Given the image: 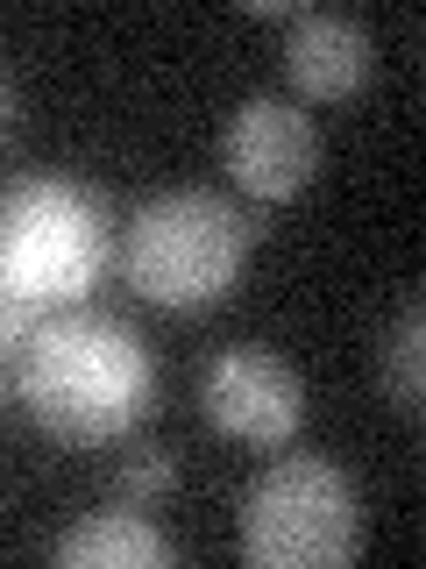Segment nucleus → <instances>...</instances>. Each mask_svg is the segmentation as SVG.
I'll use <instances>...</instances> for the list:
<instances>
[{
  "mask_svg": "<svg viewBox=\"0 0 426 569\" xmlns=\"http://www.w3.org/2000/svg\"><path fill=\"white\" fill-rule=\"evenodd\" d=\"M14 399L43 435L71 449H106L156 406V356L129 320L100 307L43 313V328L22 342V385Z\"/></svg>",
  "mask_w": 426,
  "mask_h": 569,
  "instance_id": "f257e3e1",
  "label": "nucleus"
},
{
  "mask_svg": "<svg viewBox=\"0 0 426 569\" xmlns=\"http://www.w3.org/2000/svg\"><path fill=\"white\" fill-rule=\"evenodd\" d=\"M256 221L227 200V192H156L129 213L121 228V278L135 284L150 307H213L242 284Z\"/></svg>",
  "mask_w": 426,
  "mask_h": 569,
  "instance_id": "f03ea898",
  "label": "nucleus"
},
{
  "mask_svg": "<svg viewBox=\"0 0 426 569\" xmlns=\"http://www.w3.org/2000/svg\"><path fill=\"white\" fill-rule=\"evenodd\" d=\"M106 257H114V228L85 186L14 178L0 192V292L43 313L85 307V292L106 278Z\"/></svg>",
  "mask_w": 426,
  "mask_h": 569,
  "instance_id": "7ed1b4c3",
  "label": "nucleus"
},
{
  "mask_svg": "<svg viewBox=\"0 0 426 569\" xmlns=\"http://www.w3.org/2000/svg\"><path fill=\"white\" fill-rule=\"evenodd\" d=\"M242 562L342 569L363 548V491L334 456H277L242 498Z\"/></svg>",
  "mask_w": 426,
  "mask_h": 569,
  "instance_id": "20e7f679",
  "label": "nucleus"
},
{
  "mask_svg": "<svg viewBox=\"0 0 426 569\" xmlns=\"http://www.w3.org/2000/svg\"><path fill=\"white\" fill-rule=\"evenodd\" d=\"M221 164L248 200H292L306 192V178L320 171V129L298 100L256 93L227 114L221 129Z\"/></svg>",
  "mask_w": 426,
  "mask_h": 569,
  "instance_id": "39448f33",
  "label": "nucleus"
},
{
  "mask_svg": "<svg viewBox=\"0 0 426 569\" xmlns=\"http://www.w3.org/2000/svg\"><path fill=\"white\" fill-rule=\"evenodd\" d=\"M200 406L221 435L256 441V449H284L298 435V420H306V385L271 349H221L200 378Z\"/></svg>",
  "mask_w": 426,
  "mask_h": 569,
  "instance_id": "423d86ee",
  "label": "nucleus"
},
{
  "mask_svg": "<svg viewBox=\"0 0 426 569\" xmlns=\"http://www.w3.org/2000/svg\"><path fill=\"white\" fill-rule=\"evenodd\" d=\"M369 71H377V43H369L363 22H348V14H292V36H284V79L298 86L306 100H348L369 86Z\"/></svg>",
  "mask_w": 426,
  "mask_h": 569,
  "instance_id": "0eeeda50",
  "label": "nucleus"
},
{
  "mask_svg": "<svg viewBox=\"0 0 426 569\" xmlns=\"http://www.w3.org/2000/svg\"><path fill=\"white\" fill-rule=\"evenodd\" d=\"M64 569H156V562H178L171 533L142 520V506H106V512H85L71 533H58L50 548Z\"/></svg>",
  "mask_w": 426,
  "mask_h": 569,
  "instance_id": "6e6552de",
  "label": "nucleus"
},
{
  "mask_svg": "<svg viewBox=\"0 0 426 569\" xmlns=\"http://www.w3.org/2000/svg\"><path fill=\"white\" fill-rule=\"evenodd\" d=\"M384 391L405 420H419V406H426V313H419V299H405V313L384 335Z\"/></svg>",
  "mask_w": 426,
  "mask_h": 569,
  "instance_id": "1a4fd4ad",
  "label": "nucleus"
},
{
  "mask_svg": "<svg viewBox=\"0 0 426 569\" xmlns=\"http://www.w3.org/2000/svg\"><path fill=\"white\" fill-rule=\"evenodd\" d=\"M171 485H178V456L171 449H135V456H121V470H114L121 506H156Z\"/></svg>",
  "mask_w": 426,
  "mask_h": 569,
  "instance_id": "9d476101",
  "label": "nucleus"
},
{
  "mask_svg": "<svg viewBox=\"0 0 426 569\" xmlns=\"http://www.w3.org/2000/svg\"><path fill=\"white\" fill-rule=\"evenodd\" d=\"M43 328V307H29V299L0 292V356H22V342Z\"/></svg>",
  "mask_w": 426,
  "mask_h": 569,
  "instance_id": "9b49d317",
  "label": "nucleus"
},
{
  "mask_svg": "<svg viewBox=\"0 0 426 569\" xmlns=\"http://www.w3.org/2000/svg\"><path fill=\"white\" fill-rule=\"evenodd\" d=\"M8 121H14V93L0 86V136H8Z\"/></svg>",
  "mask_w": 426,
  "mask_h": 569,
  "instance_id": "f8f14e48",
  "label": "nucleus"
},
{
  "mask_svg": "<svg viewBox=\"0 0 426 569\" xmlns=\"http://www.w3.org/2000/svg\"><path fill=\"white\" fill-rule=\"evenodd\" d=\"M0 406H8V378H0Z\"/></svg>",
  "mask_w": 426,
  "mask_h": 569,
  "instance_id": "ddd939ff",
  "label": "nucleus"
}]
</instances>
